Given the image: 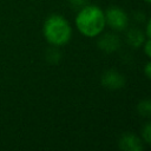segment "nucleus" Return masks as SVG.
<instances>
[{
	"label": "nucleus",
	"instance_id": "obj_1",
	"mask_svg": "<svg viewBox=\"0 0 151 151\" xmlns=\"http://www.w3.org/2000/svg\"><path fill=\"white\" fill-rule=\"evenodd\" d=\"M77 31L86 38H97L106 27L104 9L97 5H85L78 9L74 19Z\"/></svg>",
	"mask_w": 151,
	"mask_h": 151
},
{
	"label": "nucleus",
	"instance_id": "obj_2",
	"mask_svg": "<svg viewBox=\"0 0 151 151\" xmlns=\"http://www.w3.org/2000/svg\"><path fill=\"white\" fill-rule=\"evenodd\" d=\"M42 34L51 46L61 47L70 42L72 38V27L64 15L51 14L44 21Z\"/></svg>",
	"mask_w": 151,
	"mask_h": 151
},
{
	"label": "nucleus",
	"instance_id": "obj_3",
	"mask_svg": "<svg viewBox=\"0 0 151 151\" xmlns=\"http://www.w3.org/2000/svg\"><path fill=\"white\" fill-rule=\"evenodd\" d=\"M105 22L113 32H123L129 27V15L119 6H110L104 11Z\"/></svg>",
	"mask_w": 151,
	"mask_h": 151
},
{
	"label": "nucleus",
	"instance_id": "obj_4",
	"mask_svg": "<svg viewBox=\"0 0 151 151\" xmlns=\"http://www.w3.org/2000/svg\"><path fill=\"white\" fill-rule=\"evenodd\" d=\"M98 37L99 38L97 40V46L101 52L110 54V53H113L119 50L122 40H120L119 35L116 34L114 32H109V33L103 32Z\"/></svg>",
	"mask_w": 151,
	"mask_h": 151
},
{
	"label": "nucleus",
	"instance_id": "obj_5",
	"mask_svg": "<svg viewBox=\"0 0 151 151\" xmlns=\"http://www.w3.org/2000/svg\"><path fill=\"white\" fill-rule=\"evenodd\" d=\"M100 83L105 88L114 91V90H119V88L124 87L125 77L119 71L111 68L103 73L101 78H100Z\"/></svg>",
	"mask_w": 151,
	"mask_h": 151
},
{
	"label": "nucleus",
	"instance_id": "obj_6",
	"mask_svg": "<svg viewBox=\"0 0 151 151\" xmlns=\"http://www.w3.org/2000/svg\"><path fill=\"white\" fill-rule=\"evenodd\" d=\"M118 146L124 151H142L144 149L142 139L134 133L126 132L120 136L118 140Z\"/></svg>",
	"mask_w": 151,
	"mask_h": 151
},
{
	"label": "nucleus",
	"instance_id": "obj_7",
	"mask_svg": "<svg viewBox=\"0 0 151 151\" xmlns=\"http://www.w3.org/2000/svg\"><path fill=\"white\" fill-rule=\"evenodd\" d=\"M145 39H146L145 33L138 27L129 28L127 32H126V35H125V40H126L127 45L130 47H132V48L142 47V45L144 44Z\"/></svg>",
	"mask_w": 151,
	"mask_h": 151
},
{
	"label": "nucleus",
	"instance_id": "obj_8",
	"mask_svg": "<svg viewBox=\"0 0 151 151\" xmlns=\"http://www.w3.org/2000/svg\"><path fill=\"white\" fill-rule=\"evenodd\" d=\"M137 111L142 117L151 118V99H143L137 105Z\"/></svg>",
	"mask_w": 151,
	"mask_h": 151
},
{
	"label": "nucleus",
	"instance_id": "obj_9",
	"mask_svg": "<svg viewBox=\"0 0 151 151\" xmlns=\"http://www.w3.org/2000/svg\"><path fill=\"white\" fill-rule=\"evenodd\" d=\"M61 59V53L59 51V47L55 46H51L47 51H46V60L51 64H57L59 63Z\"/></svg>",
	"mask_w": 151,
	"mask_h": 151
},
{
	"label": "nucleus",
	"instance_id": "obj_10",
	"mask_svg": "<svg viewBox=\"0 0 151 151\" xmlns=\"http://www.w3.org/2000/svg\"><path fill=\"white\" fill-rule=\"evenodd\" d=\"M142 139L146 144L151 145V120L145 123L144 126L142 127Z\"/></svg>",
	"mask_w": 151,
	"mask_h": 151
},
{
	"label": "nucleus",
	"instance_id": "obj_11",
	"mask_svg": "<svg viewBox=\"0 0 151 151\" xmlns=\"http://www.w3.org/2000/svg\"><path fill=\"white\" fill-rule=\"evenodd\" d=\"M70 6L73 9H80L81 7H84L85 5H87V0H68Z\"/></svg>",
	"mask_w": 151,
	"mask_h": 151
},
{
	"label": "nucleus",
	"instance_id": "obj_12",
	"mask_svg": "<svg viewBox=\"0 0 151 151\" xmlns=\"http://www.w3.org/2000/svg\"><path fill=\"white\" fill-rule=\"evenodd\" d=\"M142 46H143V51H144L145 55L149 59H151V38L145 39V41H144V44Z\"/></svg>",
	"mask_w": 151,
	"mask_h": 151
},
{
	"label": "nucleus",
	"instance_id": "obj_13",
	"mask_svg": "<svg viewBox=\"0 0 151 151\" xmlns=\"http://www.w3.org/2000/svg\"><path fill=\"white\" fill-rule=\"evenodd\" d=\"M144 74L146 76V78H149L151 80V59L150 61H147L144 66Z\"/></svg>",
	"mask_w": 151,
	"mask_h": 151
},
{
	"label": "nucleus",
	"instance_id": "obj_14",
	"mask_svg": "<svg viewBox=\"0 0 151 151\" xmlns=\"http://www.w3.org/2000/svg\"><path fill=\"white\" fill-rule=\"evenodd\" d=\"M145 35L146 38H151V17L147 19L146 21V25H145Z\"/></svg>",
	"mask_w": 151,
	"mask_h": 151
},
{
	"label": "nucleus",
	"instance_id": "obj_15",
	"mask_svg": "<svg viewBox=\"0 0 151 151\" xmlns=\"http://www.w3.org/2000/svg\"><path fill=\"white\" fill-rule=\"evenodd\" d=\"M144 2H146V4H149V5H151V0H144Z\"/></svg>",
	"mask_w": 151,
	"mask_h": 151
}]
</instances>
